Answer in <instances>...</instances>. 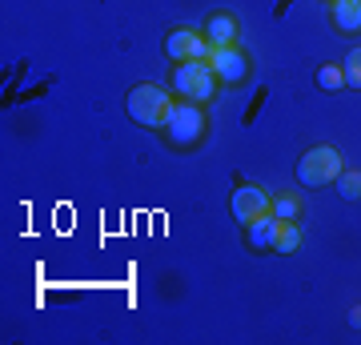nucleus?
Segmentation results:
<instances>
[{"instance_id":"nucleus-1","label":"nucleus","mask_w":361,"mask_h":345,"mask_svg":"<svg viewBox=\"0 0 361 345\" xmlns=\"http://www.w3.org/2000/svg\"><path fill=\"white\" fill-rule=\"evenodd\" d=\"M161 133H165V141L173 145V149H193V145L205 141L209 133V116H205V104L197 101H177L173 109H169L165 125H161Z\"/></svg>"},{"instance_id":"nucleus-2","label":"nucleus","mask_w":361,"mask_h":345,"mask_svg":"<svg viewBox=\"0 0 361 345\" xmlns=\"http://www.w3.org/2000/svg\"><path fill=\"white\" fill-rule=\"evenodd\" d=\"M217 73L209 68V61H185L173 68V77H169V89H173V97H180V101H197V104H209L213 97H217Z\"/></svg>"},{"instance_id":"nucleus-3","label":"nucleus","mask_w":361,"mask_h":345,"mask_svg":"<svg viewBox=\"0 0 361 345\" xmlns=\"http://www.w3.org/2000/svg\"><path fill=\"white\" fill-rule=\"evenodd\" d=\"M173 104H177V97H169V89H161V85H133L125 97V109L141 128H161Z\"/></svg>"},{"instance_id":"nucleus-4","label":"nucleus","mask_w":361,"mask_h":345,"mask_svg":"<svg viewBox=\"0 0 361 345\" xmlns=\"http://www.w3.org/2000/svg\"><path fill=\"white\" fill-rule=\"evenodd\" d=\"M341 169H345V157L337 153L334 145H317V149H310L297 161V181L305 189H322V185L341 177Z\"/></svg>"},{"instance_id":"nucleus-5","label":"nucleus","mask_w":361,"mask_h":345,"mask_svg":"<svg viewBox=\"0 0 361 345\" xmlns=\"http://www.w3.org/2000/svg\"><path fill=\"white\" fill-rule=\"evenodd\" d=\"M273 209V193H265L261 185H249V181H237L229 193V213L237 225H253L257 217H265Z\"/></svg>"},{"instance_id":"nucleus-6","label":"nucleus","mask_w":361,"mask_h":345,"mask_svg":"<svg viewBox=\"0 0 361 345\" xmlns=\"http://www.w3.org/2000/svg\"><path fill=\"white\" fill-rule=\"evenodd\" d=\"M161 49H165V56L173 64H185V61H209L213 44L205 40V32H197L189 25H177V28H169V37Z\"/></svg>"},{"instance_id":"nucleus-7","label":"nucleus","mask_w":361,"mask_h":345,"mask_svg":"<svg viewBox=\"0 0 361 345\" xmlns=\"http://www.w3.org/2000/svg\"><path fill=\"white\" fill-rule=\"evenodd\" d=\"M209 68L217 73L221 85H245L249 73H253V61L241 44H225V49H213L209 52Z\"/></svg>"},{"instance_id":"nucleus-8","label":"nucleus","mask_w":361,"mask_h":345,"mask_svg":"<svg viewBox=\"0 0 361 345\" xmlns=\"http://www.w3.org/2000/svg\"><path fill=\"white\" fill-rule=\"evenodd\" d=\"M201 32H205V40L213 44V49H225V44H237L241 25H237V16H233V13H209Z\"/></svg>"},{"instance_id":"nucleus-9","label":"nucleus","mask_w":361,"mask_h":345,"mask_svg":"<svg viewBox=\"0 0 361 345\" xmlns=\"http://www.w3.org/2000/svg\"><path fill=\"white\" fill-rule=\"evenodd\" d=\"M281 225L285 221H277L273 213H265V217H257L253 225H245V241L253 245V249H273L277 237H281Z\"/></svg>"},{"instance_id":"nucleus-10","label":"nucleus","mask_w":361,"mask_h":345,"mask_svg":"<svg viewBox=\"0 0 361 345\" xmlns=\"http://www.w3.org/2000/svg\"><path fill=\"white\" fill-rule=\"evenodd\" d=\"M329 16H334L337 32H345V37H357L361 32V0H334Z\"/></svg>"},{"instance_id":"nucleus-11","label":"nucleus","mask_w":361,"mask_h":345,"mask_svg":"<svg viewBox=\"0 0 361 345\" xmlns=\"http://www.w3.org/2000/svg\"><path fill=\"white\" fill-rule=\"evenodd\" d=\"M277 221H301V213H305V205H301V197L297 193H273V209H269Z\"/></svg>"},{"instance_id":"nucleus-12","label":"nucleus","mask_w":361,"mask_h":345,"mask_svg":"<svg viewBox=\"0 0 361 345\" xmlns=\"http://www.w3.org/2000/svg\"><path fill=\"white\" fill-rule=\"evenodd\" d=\"M301 245H305V229H301V221H285L281 237H277V245H273V249H277V253H297Z\"/></svg>"},{"instance_id":"nucleus-13","label":"nucleus","mask_w":361,"mask_h":345,"mask_svg":"<svg viewBox=\"0 0 361 345\" xmlns=\"http://www.w3.org/2000/svg\"><path fill=\"white\" fill-rule=\"evenodd\" d=\"M334 185L345 201H361V169H341V177H337Z\"/></svg>"},{"instance_id":"nucleus-14","label":"nucleus","mask_w":361,"mask_h":345,"mask_svg":"<svg viewBox=\"0 0 361 345\" xmlns=\"http://www.w3.org/2000/svg\"><path fill=\"white\" fill-rule=\"evenodd\" d=\"M341 85H345V68H341V64H322V68H317V89L334 92V89H341Z\"/></svg>"},{"instance_id":"nucleus-15","label":"nucleus","mask_w":361,"mask_h":345,"mask_svg":"<svg viewBox=\"0 0 361 345\" xmlns=\"http://www.w3.org/2000/svg\"><path fill=\"white\" fill-rule=\"evenodd\" d=\"M345 85H353V89H361V44L357 49H349V56H345Z\"/></svg>"},{"instance_id":"nucleus-16","label":"nucleus","mask_w":361,"mask_h":345,"mask_svg":"<svg viewBox=\"0 0 361 345\" xmlns=\"http://www.w3.org/2000/svg\"><path fill=\"white\" fill-rule=\"evenodd\" d=\"M349 325H353V329H361V305L349 309Z\"/></svg>"}]
</instances>
